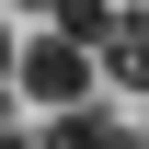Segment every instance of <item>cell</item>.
<instances>
[{
    "label": "cell",
    "instance_id": "1",
    "mask_svg": "<svg viewBox=\"0 0 149 149\" xmlns=\"http://www.w3.org/2000/svg\"><path fill=\"white\" fill-rule=\"evenodd\" d=\"M92 69H103L92 46H69V35H23V57H12V103L80 115V92H92Z\"/></svg>",
    "mask_w": 149,
    "mask_h": 149
},
{
    "label": "cell",
    "instance_id": "2",
    "mask_svg": "<svg viewBox=\"0 0 149 149\" xmlns=\"http://www.w3.org/2000/svg\"><path fill=\"white\" fill-rule=\"evenodd\" d=\"M46 149H138V126H115V115H46Z\"/></svg>",
    "mask_w": 149,
    "mask_h": 149
},
{
    "label": "cell",
    "instance_id": "3",
    "mask_svg": "<svg viewBox=\"0 0 149 149\" xmlns=\"http://www.w3.org/2000/svg\"><path fill=\"white\" fill-rule=\"evenodd\" d=\"M103 80H115V92H138V103H149V12H126V35L103 46Z\"/></svg>",
    "mask_w": 149,
    "mask_h": 149
},
{
    "label": "cell",
    "instance_id": "4",
    "mask_svg": "<svg viewBox=\"0 0 149 149\" xmlns=\"http://www.w3.org/2000/svg\"><path fill=\"white\" fill-rule=\"evenodd\" d=\"M0 149H35V138H0Z\"/></svg>",
    "mask_w": 149,
    "mask_h": 149
},
{
    "label": "cell",
    "instance_id": "5",
    "mask_svg": "<svg viewBox=\"0 0 149 149\" xmlns=\"http://www.w3.org/2000/svg\"><path fill=\"white\" fill-rule=\"evenodd\" d=\"M138 149H149V115H138Z\"/></svg>",
    "mask_w": 149,
    "mask_h": 149
}]
</instances>
